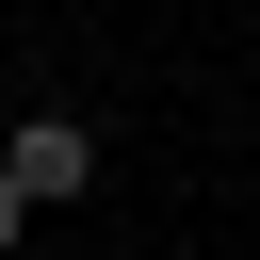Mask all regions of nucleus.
Instances as JSON below:
<instances>
[{
    "label": "nucleus",
    "instance_id": "obj_1",
    "mask_svg": "<svg viewBox=\"0 0 260 260\" xmlns=\"http://www.w3.org/2000/svg\"><path fill=\"white\" fill-rule=\"evenodd\" d=\"M0 179H16V211H49V195H81V179H98V130H81V114H32V130L0 146Z\"/></svg>",
    "mask_w": 260,
    "mask_h": 260
},
{
    "label": "nucleus",
    "instance_id": "obj_2",
    "mask_svg": "<svg viewBox=\"0 0 260 260\" xmlns=\"http://www.w3.org/2000/svg\"><path fill=\"white\" fill-rule=\"evenodd\" d=\"M16 228H32V211H16V179H0V260H16Z\"/></svg>",
    "mask_w": 260,
    "mask_h": 260
}]
</instances>
